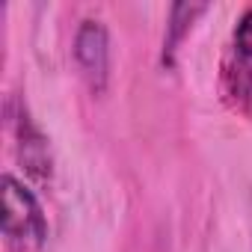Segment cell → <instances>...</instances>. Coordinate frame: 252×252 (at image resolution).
Returning <instances> with one entry per match:
<instances>
[{
	"instance_id": "cell-1",
	"label": "cell",
	"mask_w": 252,
	"mask_h": 252,
	"mask_svg": "<svg viewBox=\"0 0 252 252\" xmlns=\"http://www.w3.org/2000/svg\"><path fill=\"white\" fill-rule=\"evenodd\" d=\"M0 196H3V214H0L3 237L12 246L39 249L48 240V220H45V211H42L36 193L24 181H18L12 172H6Z\"/></svg>"
},
{
	"instance_id": "cell-2",
	"label": "cell",
	"mask_w": 252,
	"mask_h": 252,
	"mask_svg": "<svg viewBox=\"0 0 252 252\" xmlns=\"http://www.w3.org/2000/svg\"><path fill=\"white\" fill-rule=\"evenodd\" d=\"M74 63L92 95H104L110 83V33L101 21L86 18L74 33Z\"/></svg>"
},
{
	"instance_id": "cell-3",
	"label": "cell",
	"mask_w": 252,
	"mask_h": 252,
	"mask_svg": "<svg viewBox=\"0 0 252 252\" xmlns=\"http://www.w3.org/2000/svg\"><path fill=\"white\" fill-rule=\"evenodd\" d=\"M18 158L21 166L36 175L39 181L51 178V149H48V137L30 122L27 113L18 116Z\"/></svg>"
},
{
	"instance_id": "cell-4",
	"label": "cell",
	"mask_w": 252,
	"mask_h": 252,
	"mask_svg": "<svg viewBox=\"0 0 252 252\" xmlns=\"http://www.w3.org/2000/svg\"><path fill=\"white\" fill-rule=\"evenodd\" d=\"M208 12V3H172L169 21H166V36H163V65H175V51L190 33L193 21Z\"/></svg>"
},
{
	"instance_id": "cell-5",
	"label": "cell",
	"mask_w": 252,
	"mask_h": 252,
	"mask_svg": "<svg viewBox=\"0 0 252 252\" xmlns=\"http://www.w3.org/2000/svg\"><path fill=\"white\" fill-rule=\"evenodd\" d=\"M231 45H234L237 63L243 65L237 74H249V71H252V9H246V12L237 18V27H234Z\"/></svg>"
}]
</instances>
